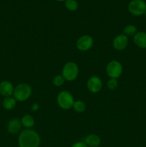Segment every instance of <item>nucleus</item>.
<instances>
[{
    "label": "nucleus",
    "instance_id": "obj_10",
    "mask_svg": "<svg viewBox=\"0 0 146 147\" xmlns=\"http://www.w3.org/2000/svg\"><path fill=\"white\" fill-rule=\"evenodd\" d=\"M14 87L9 80H2L0 82V95L3 97H10L13 96Z\"/></svg>",
    "mask_w": 146,
    "mask_h": 147
},
{
    "label": "nucleus",
    "instance_id": "obj_11",
    "mask_svg": "<svg viewBox=\"0 0 146 147\" xmlns=\"http://www.w3.org/2000/svg\"><path fill=\"white\" fill-rule=\"evenodd\" d=\"M22 124H21V119L18 118H14L9 121L7 124V131L11 134H16L21 131Z\"/></svg>",
    "mask_w": 146,
    "mask_h": 147
},
{
    "label": "nucleus",
    "instance_id": "obj_23",
    "mask_svg": "<svg viewBox=\"0 0 146 147\" xmlns=\"http://www.w3.org/2000/svg\"><path fill=\"white\" fill-rule=\"evenodd\" d=\"M55 1H65L66 0H55Z\"/></svg>",
    "mask_w": 146,
    "mask_h": 147
},
{
    "label": "nucleus",
    "instance_id": "obj_8",
    "mask_svg": "<svg viewBox=\"0 0 146 147\" xmlns=\"http://www.w3.org/2000/svg\"><path fill=\"white\" fill-rule=\"evenodd\" d=\"M87 89L92 93H97L102 88V81L98 76H92L87 80Z\"/></svg>",
    "mask_w": 146,
    "mask_h": 147
},
{
    "label": "nucleus",
    "instance_id": "obj_2",
    "mask_svg": "<svg viewBox=\"0 0 146 147\" xmlns=\"http://www.w3.org/2000/svg\"><path fill=\"white\" fill-rule=\"evenodd\" d=\"M31 93H32V88L31 86L28 83H22L18 84L14 88L13 97L16 99L17 101L24 102L31 97Z\"/></svg>",
    "mask_w": 146,
    "mask_h": 147
},
{
    "label": "nucleus",
    "instance_id": "obj_12",
    "mask_svg": "<svg viewBox=\"0 0 146 147\" xmlns=\"http://www.w3.org/2000/svg\"><path fill=\"white\" fill-rule=\"evenodd\" d=\"M133 42L135 45L139 48L146 49V32H137L133 36Z\"/></svg>",
    "mask_w": 146,
    "mask_h": 147
},
{
    "label": "nucleus",
    "instance_id": "obj_13",
    "mask_svg": "<svg viewBox=\"0 0 146 147\" xmlns=\"http://www.w3.org/2000/svg\"><path fill=\"white\" fill-rule=\"evenodd\" d=\"M84 142L88 147H99L101 144V139L98 135L92 134L86 136Z\"/></svg>",
    "mask_w": 146,
    "mask_h": 147
},
{
    "label": "nucleus",
    "instance_id": "obj_4",
    "mask_svg": "<svg viewBox=\"0 0 146 147\" xmlns=\"http://www.w3.org/2000/svg\"><path fill=\"white\" fill-rule=\"evenodd\" d=\"M57 101L59 106L64 110H69L72 109L74 103L73 95L67 90H62L58 94Z\"/></svg>",
    "mask_w": 146,
    "mask_h": 147
},
{
    "label": "nucleus",
    "instance_id": "obj_5",
    "mask_svg": "<svg viewBox=\"0 0 146 147\" xmlns=\"http://www.w3.org/2000/svg\"><path fill=\"white\" fill-rule=\"evenodd\" d=\"M130 14L134 16H142L146 13V3L143 0H132L127 6Z\"/></svg>",
    "mask_w": 146,
    "mask_h": 147
},
{
    "label": "nucleus",
    "instance_id": "obj_7",
    "mask_svg": "<svg viewBox=\"0 0 146 147\" xmlns=\"http://www.w3.org/2000/svg\"><path fill=\"white\" fill-rule=\"evenodd\" d=\"M93 45H94V40L92 37L87 34H84L79 37L78 40H77L76 47L80 51L85 52L90 50L92 47Z\"/></svg>",
    "mask_w": 146,
    "mask_h": 147
},
{
    "label": "nucleus",
    "instance_id": "obj_20",
    "mask_svg": "<svg viewBox=\"0 0 146 147\" xmlns=\"http://www.w3.org/2000/svg\"><path fill=\"white\" fill-rule=\"evenodd\" d=\"M107 86L109 90H115L118 86V81L116 78H110L107 83Z\"/></svg>",
    "mask_w": 146,
    "mask_h": 147
},
{
    "label": "nucleus",
    "instance_id": "obj_17",
    "mask_svg": "<svg viewBox=\"0 0 146 147\" xmlns=\"http://www.w3.org/2000/svg\"><path fill=\"white\" fill-rule=\"evenodd\" d=\"M72 108L77 113H83L86 110V104L82 100H76L73 104Z\"/></svg>",
    "mask_w": 146,
    "mask_h": 147
},
{
    "label": "nucleus",
    "instance_id": "obj_16",
    "mask_svg": "<svg viewBox=\"0 0 146 147\" xmlns=\"http://www.w3.org/2000/svg\"><path fill=\"white\" fill-rule=\"evenodd\" d=\"M123 34L126 35L127 37H131V36H134L137 32V27L133 24H127L125 27L123 28Z\"/></svg>",
    "mask_w": 146,
    "mask_h": 147
},
{
    "label": "nucleus",
    "instance_id": "obj_15",
    "mask_svg": "<svg viewBox=\"0 0 146 147\" xmlns=\"http://www.w3.org/2000/svg\"><path fill=\"white\" fill-rule=\"evenodd\" d=\"M21 122L22 126L26 128V129H31L35 123L34 117L29 114H26L23 116L21 119Z\"/></svg>",
    "mask_w": 146,
    "mask_h": 147
},
{
    "label": "nucleus",
    "instance_id": "obj_19",
    "mask_svg": "<svg viewBox=\"0 0 146 147\" xmlns=\"http://www.w3.org/2000/svg\"><path fill=\"white\" fill-rule=\"evenodd\" d=\"M64 81H65V80H64V78L62 75H57L53 78L52 83L56 87H60V86L64 84Z\"/></svg>",
    "mask_w": 146,
    "mask_h": 147
},
{
    "label": "nucleus",
    "instance_id": "obj_14",
    "mask_svg": "<svg viewBox=\"0 0 146 147\" xmlns=\"http://www.w3.org/2000/svg\"><path fill=\"white\" fill-rule=\"evenodd\" d=\"M17 100L14 97H6L2 101V106L5 110L11 111L17 106Z\"/></svg>",
    "mask_w": 146,
    "mask_h": 147
},
{
    "label": "nucleus",
    "instance_id": "obj_6",
    "mask_svg": "<svg viewBox=\"0 0 146 147\" xmlns=\"http://www.w3.org/2000/svg\"><path fill=\"white\" fill-rule=\"evenodd\" d=\"M123 72V65L117 60H112L107 65L106 67V73L110 78L117 79L121 76Z\"/></svg>",
    "mask_w": 146,
    "mask_h": 147
},
{
    "label": "nucleus",
    "instance_id": "obj_21",
    "mask_svg": "<svg viewBox=\"0 0 146 147\" xmlns=\"http://www.w3.org/2000/svg\"><path fill=\"white\" fill-rule=\"evenodd\" d=\"M72 147H88L84 142H77L72 145Z\"/></svg>",
    "mask_w": 146,
    "mask_h": 147
},
{
    "label": "nucleus",
    "instance_id": "obj_18",
    "mask_svg": "<svg viewBox=\"0 0 146 147\" xmlns=\"http://www.w3.org/2000/svg\"><path fill=\"white\" fill-rule=\"evenodd\" d=\"M64 6L70 11H74L78 9V3L76 0H66L64 1Z\"/></svg>",
    "mask_w": 146,
    "mask_h": 147
},
{
    "label": "nucleus",
    "instance_id": "obj_1",
    "mask_svg": "<svg viewBox=\"0 0 146 147\" xmlns=\"http://www.w3.org/2000/svg\"><path fill=\"white\" fill-rule=\"evenodd\" d=\"M40 142L39 134L31 129L23 130L18 138L19 147H39Z\"/></svg>",
    "mask_w": 146,
    "mask_h": 147
},
{
    "label": "nucleus",
    "instance_id": "obj_3",
    "mask_svg": "<svg viewBox=\"0 0 146 147\" xmlns=\"http://www.w3.org/2000/svg\"><path fill=\"white\" fill-rule=\"evenodd\" d=\"M62 76L64 80L69 82L74 81L79 76L78 65L74 62H68L63 66Z\"/></svg>",
    "mask_w": 146,
    "mask_h": 147
},
{
    "label": "nucleus",
    "instance_id": "obj_22",
    "mask_svg": "<svg viewBox=\"0 0 146 147\" xmlns=\"http://www.w3.org/2000/svg\"><path fill=\"white\" fill-rule=\"evenodd\" d=\"M39 108H40V105H39L37 103H34L31 105V111L33 112H35L39 110Z\"/></svg>",
    "mask_w": 146,
    "mask_h": 147
},
{
    "label": "nucleus",
    "instance_id": "obj_9",
    "mask_svg": "<svg viewBox=\"0 0 146 147\" xmlns=\"http://www.w3.org/2000/svg\"><path fill=\"white\" fill-rule=\"evenodd\" d=\"M129 43L128 37L123 34H118L114 38L113 41V46L115 50L121 51L127 47Z\"/></svg>",
    "mask_w": 146,
    "mask_h": 147
}]
</instances>
